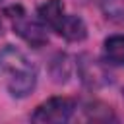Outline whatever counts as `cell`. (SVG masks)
<instances>
[{"instance_id": "1", "label": "cell", "mask_w": 124, "mask_h": 124, "mask_svg": "<svg viewBox=\"0 0 124 124\" xmlns=\"http://www.w3.org/2000/svg\"><path fill=\"white\" fill-rule=\"evenodd\" d=\"M0 66L8 72V89L14 97H25L31 93L37 81V72L23 52L16 48H6L0 54Z\"/></svg>"}, {"instance_id": "2", "label": "cell", "mask_w": 124, "mask_h": 124, "mask_svg": "<svg viewBox=\"0 0 124 124\" xmlns=\"http://www.w3.org/2000/svg\"><path fill=\"white\" fill-rule=\"evenodd\" d=\"M76 105L72 99L68 97H52L45 103H41L35 112L31 114L33 122H43V124H50V122H66L72 112H74Z\"/></svg>"}, {"instance_id": "3", "label": "cell", "mask_w": 124, "mask_h": 124, "mask_svg": "<svg viewBox=\"0 0 124 124\" xmlns=\"http://www.w3.org/2000/svg\"><path fill=\"white\" fill-rule=\"evenodd\" d=\"M12 17H14V29L23 41H27L33 46H41L46 43V27L39 19H27L23 12Z\"/></svg>"}, {"instance_id": "4", "label": "cell", "mask_w": 124, "mask_h": 124, "mask_svg": "<svg viewBox=\"0 0 124 124\" xmlns=\"http://www.w3.org/2000/svg\"><path fill=\"white\" fill-rule=\"evenodd\" d=\"M54 31L60 37H64L66 41H81L87 35V27H85L83 19L78 16H70V14H64V17L54 27Z\"/></svg>"}, {"instance_id": "5", "label": "cell", "mask_w": 124, "mask_h": 124, "mask_svg": "<svg viewBox=\"0 0 124 124\" xmlns=\"http://www.w3.org/2000/svg\"><path fill=\"white\" fill-rule=\"evenodd\" d=\"M64 6H62V2L60 0H46L45 4H41L39 6V10H37V19L45 25V27H50V29H54L58 23H60V19L64 17Z\"/></svg>"}, {"instance_id": "6", "label": "cell", "mask_w": 124, "mask_h": 124, "mask_svg": "<svg viewBox=\"0 0 124 124\" xmlns=\"http://www.w3.org/2000/svg\"><path fill=\"white\" fill-rule=\"evenodd\" d=\"M105 60L112 66H124V35H112L103 45Z\"/></svg>"}]
</instances>
